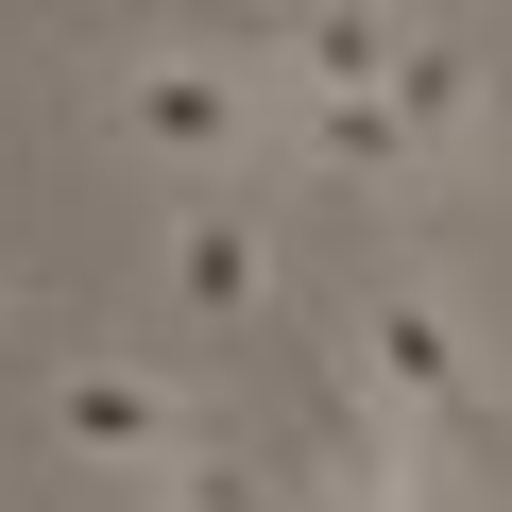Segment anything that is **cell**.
<instances>
[{"mask_svg":"<svg viewBox=\"0 0 512 512\" xmlns=\"http://www.w3.org/2000/svg\"><path fill=\"white\" fill-rule=\"evenodd\" d=\"M154 512H274V478H256L239 444H188V461L154 478Z\"/></svg>","mask_w":512,"mask_h":512,"instance_id":"8","label":"cell"},{"mask_svg":"<svg viewBox=\"0 0 512 512\" xmlns=\"http://www.w3.org/2000/svg\"><path fill=\"white\" fill-rule=\"evenodd\" d=\"M35 427H52L86 478H171V461L205 444V427H188V393H171V376H137V359H69V376L35 393Z\"/></svg>","mask_w":512,"mask_h":512,"instance_id":"3","label":"cell"},{"mask_svg":"<svg viewBox=\"0 0 512 512\" xmlns=\"http://www.w3.org/2000/svg\"><path fill=\"white\" fill-rule=\"evenodd\" d=\"M393 120H410V154H427V171H478V154H495V52L427 18V35L393 52Z\"/></svg>","mask_w":512,"mask_h":512,"instance_id":"4","label":"cell"},{"mask_svg":"<svg viewBox=\"0 0 512 512\" xmlns=\"http://www.w3.org/2000/svg\"><path fill=\"white\" fill-rule=\"evenodd\" d=\"M0 308H18V291H0Z\"/></svg>","mask_w":512,"mask_h":512,"instance_id":"9","label":"cell"},{"mask_svg":"<svg viewBox=\"0 0 512 512\" xmlns=\"http://www.w3.org/2000/svg\"><path fill=\"white\" fill-rule=\"evenodd\" d=\"M154 274H171V308H188V325H256V308H274V239H256L239 205H171Z\"/></svg>","mask_w":512,"mask_h":512,"instance_id":"6","label":"cell"},{"mask_svg":"<svg viewBox=\"0 0 512 512\" xmlns=\"http://www.w3.org/2000/svg\"><path fill=\"white\" fill-rule=\"evenodd\" d=\"M103 120H120L154 171H239L256 137H274V69H256L239 35H137L120 86H103Z\"/></svg>","mask_w":512,"mask_h":512,"instance_id":"1","label":"cell"},{"mask_svg":"<svg viewBox=\"0 0 512 512\" xmlns=\"http://www.w3.org/2000/svg\"><path fill=\"white\" fill-rule=\"evenodd\" d=\"M274 137H291L308 171H342V188H410V171H427L410 120H393V86H291V69H274Z\"/></svg>","mask_w":512,"mask_h":512,"instance_id":"5","label":"cell"},{"mask_svg":"<svg viewBox=\"0 0 512 512\" xmlns=\"http://www.w3.org/2000/svg\"><path fill=\"white\" fill-rule=\"evenodd\" d=\"M359 393L376 410H410L444 461H478L512 410H495V359H478V308H444V291H376L359 308Z\"/></svg>","mask_w":512,"mask_h":512,"instance_id":"2","label":"cell"},{"mask_svg":"<svg viewBox=\"0 0 512 512\" xmlns=\"http://www.w3.org/2000/svg\"><path fill=\"white\" fill-rule=\"evenodd\" d=\"M427 18H410V0H308V18H291V86H393V52H410Z\"/></svg>","mask_w":512,"mask_h":512,"instance_id":"7","label":"cell"}]
</instances>
